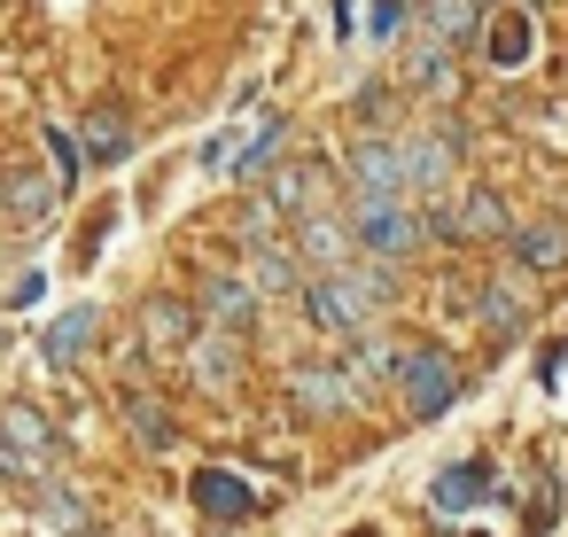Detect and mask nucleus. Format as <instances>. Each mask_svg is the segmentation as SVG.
<instances>
[{
	"label": "nucleus",
	"instance_id": "1",
	"mask_svg": "<svg viewBox=\"0 0 568 537\" xmlns=\"http://www.w3.org/2000/svg\"><path fill=\"white\" fill-rule=\"evenodd\" d=\"M296 288H304V320H312L320 335H358V327H374L382 304L397 296V265H382V257H351V265L312 273V281H296Z\"/></svg>",
	"mask_w": 568,
	"mask_h": 537
},
{
	"label": "nucleus",
	"instance_id": "2",
	"mask_svg": "<svg viewBox=\"0 0 568 537\" xmlns=\"http://www.w3.org/2000/svg\"><path fill=\"white\" fill-rule=\"evenodd\" d=\"M343 219H351V242H358V257L405 265V257L420 250V219H413V203H405V195H366V188H351Z\"/></svg>",
	"mask_w": 568,
	"mask_h": 537
},
{
	"label": "nucleus",
	"instance_id": "3",
	"mask_svg": "<svg viewBox=\"0 0 568 537\" xmlns=\"http://www.w3.org/2000/svg\"><path fill=\"white\" fill-rule=\"evenodd\" d=\"M55 452H63V436H55L32 405H9V413H0V483H48V475H55Z\"/></svg>",
	"mask_w": 568,
	"mask_h": 537
},
{
	"label": "nucleus",
	"instance_id": "4",
	"mask_svg": "<svg viewBox=\"0 0 568 537\" xmlns=\"http://www.w3.org/2000/svg\"><path fill=\"white\" fill-rule=\"evenodd\" d=\"M389 382L405 389V405H413L420 421H436V413L459 397V366H452V351H405Z\"/></svg>",
	"mask_w": 568,
	"mask_h": 537
},
{
	"label": "nucleus",
	"instance_id": "5",
	"mask_svg": "<svg viewBox=\"0 0 568 537\" xmlns=\"http://www.w3.org/2000/svg\"><path fill=\"white\" fill-rule=\"evenodd\" d=\"M351 257H358V242H351V219H343V203H320V211H304L296 265H312V273H335V265H351Z\"/></svg>",
	"mask_w": 568,
	"mask_h": 537
},
{
	"label": "nucleus",
	"instance_id": "6",
	"mask_svg": "<svg viewBox=\"0 0 568 537\" xmlns=\"http://www.w3.org/2000/svg\"><path fill=\"white\" fill-rule=\"evenodd\" d=\"M265 203L273 211H320V203H343V180L327 172V164H281L273 180H265Z\"/></svg>",
	"mask_w": 568,
	"mask_h": 537
},
{
	"label": "nucleus",
	"instance_id": "7",
	"mask_svg": "<svg viewBox=\"0 0 568 537\" xmlns=\"http://www.w3.org/2000/svg\"><path fill=\"white\" fill-rule=\"evenodd\" d=\"M351 188H366V195H405V141L358 133V149H351Z\"/></svg>",
	"mask_w": 568,
	"mask_h": 537
},
{
	"label": "nucleus",
	"instance_id": "8",
	"mask_svg": "<svg viewBox=\"0 0 568 537\" xmlns=\"http://www.w3.org/2000/svg\"><path fill=\"white\" fill-rule=\"evenodd\" d=\"M351 405H358V389H351V374H343L335 358L296 366V413H304V421H327V413H351Z\"/></svg>",
	"mask_w": 568,
	"mask_h": 537
},
{
	"label": "nucleus",
	"instance_id": "9",
	"mask_svg": "<svg viewBox=\"0 0 568 537\" xmlns=\"http://www.w3.org/2000/svg\"><path fill=\"white\" fill-rule=\"evenodd\" d=\"M483 17H490V0H420V40H436L444 55L452 48H475Z\"/></svg>",
	"mask_w": 568,
	"mask_h": 537
},
{
	"label": "nucleus",
	"instance_id": "10",
	"mask_svg": "<svg viewBox=\"0 0 568 537\" xmlns=\"http://www.w3.org/2000/svg\"><path fill=\"white\" fill-rule=\"evenodd\" d=\"M195 312H203V327L250 335V327H257V288H250V281H226V273H211V281H203V296H195Z\"/></svg>",
	"mask_w": 568,
	"mask_h": 537
},
{
	"label": "nucleus",
	"instance_id": "11",
	"mask_svg": "<svg viewBox=\"0 0 568 537\" xmlns=\"http://www.w3.org/2000/svg\"><path fill=\"white\" fill-rule=\"evenodd\" d=\"M187 374H195L203 389H234V382H242V335H226V327H195V343H187Z\"/></svg>",
	"mask_w": 568,
	"mask_h": 537
},
{
	"label": "nucleus",
	"instance_id": "12",
	"mask_svg": "<svg viewBox=\"0 0 568 537\" xmlns=\"http://www.w3.org/2000/svg\"><path fill=\"white\" fill-rule=\"evenodd\" d=\"M475 40H483V55H490L498 71H521V63L537 55V17H529V9H506V17H483V32H475Z\"/></svg>",
	"mask_w": 568,
	"mask_h": 537
},
{
	"label": "nucleus",
	"instance_id": "13",
	"mask_svg": "<svg viewBox=\"0 0 568 537\" xmlns=\"http://www.w3.org/2000/svg\"><path fill=\"white\" fill-rule=\"evenodd\" d=\"M343 343H351V351H343L335 366L351 374V389H358V397H366V389H382V382L397 374V358H405V351H389L374 327H358V335H343Z\"/></svg>",
	"mask_w": 568,
	"mask_h": 537
},
{
	"label": "nucleus",
	"instance_id": "14",
	"mask_svg": "<svg viewBox=\"0 0 568 537\" xmlns=\"http://www.w3.org/2000/svg\"><path fill=\"white\" fill-rule=\"evenodd\" d=\"M195 506H203L211 521H250V514H257V490H250L234 467H203V475H195Z\"/></svg>",
	"mask_w": 568,
	"mask_h": 537
},
{
	"label": "nucleus",
	"instance_id": "15",
	"mask_svg": "<svg viewBox=\"0 0 568 537\" xmlns=\"http://www.w3.org/2000/svg\"><path fill=\"white\" fill-rule=\"evenodd\" d=\"M257 296H296V281H304V265H296V250H281V242H250V273H242Z\"/></svg>",
	"mask_w": 568,
	"mask_h": 537
},
{
	"label": "nucleus",
	"instance_id": "16",
	"mask_svg": "<svg viewBox=\"0 0 568 537\" xmlns=\"http://www.w3.org/2000/svg\"><path fill=\"white\" fill-rule=\"evenodd\" d=\"M428 498H436V514H467V506H483V498H490V467H483V459H459V467H444V475H436V490H428Z\"/></svg>",
	"mask_w": 568,
	"mask_h": 537
},
{
	"label": "nucleus",
	"instance_id": "17",
	"mask_svg": "<svg viewBox=\"0 0 568 537\" xmlns=\"http://www.w3.org/2000/svg\"><path fill=\"white\" fill-rule=\"evenodd\" d=\"M506 234V203L490 188H475L467 203H452V242H498Z\"/></svg>",
	"mask_w": 568,
	"mask_h": 537
},
{
	"label": "nucleus",
	"instance_id": "18",
	"mask_svg": "<svg viewBox=\"0 0 568 537\" xmlns=\"http://www.w3.org/2000/svg\"><path fill=\"white\" fill-rule=\"evenodd\" d=\"M79 149H87V164H118V156L133 149V125H125V110H118V102H102V110L87 118V141H79Z\"/></svg>",
	"mask_w": 568,
	"mask_h": 537
},
{
	"label": "nucleus",
	"instance_id": "19",
	"mask_svg": "<svg viewBox=\"0 0 568 537\" xmlns=\"http://www.w3.org/2000/svg\"><path fill=\"white\" fill-rule=\"evenodd\" d=\"M125 428H133L141 452H172V413H164L149 389H125Z\"/></svg>",
	"mask_w": 568,
	"mask_h": 537
},
{
	"label": "nucleus",
	"instance_id": "20",
	"mask_svg": "<svg viewBox=\"0 0 568 537\" xmlns=\"http://www.w3.org/2000/svg\"><path fill=\"white\" fill-rule=\"evenodd\" d=\"M94 327H102V312L94 304H79V312H63L55 327H48V366H71L87 343H94Z\"/></svg>",
	"mask_w": 568,
	"mask_h": 537
},
{
	"label": "nucleus",
	"instance_id": "21",
	"mask_svg": "<svg viewBox=\"0 0 568 537\" xmlns=\"http://www.w3.org/2000/svg\"><path fill=\"white\" fill-rule=\"evenodd\" d=\"M514 250H521V265L552 273V265L568 257V226H560V219H537V226H521V234H514Z\"/></svg>",
	"mask_w": 568,
	"mask_h": 537
},
{
	"label": "nucleus",
	"instance_id": "22",
	"mask_svg": "<svg viewBox=\"0 0 568 537\" xmlns=\"http://www.w3.org/2000/svg\"><path fill=\"white\" fill-rule=\"evenodd\" d=\"M281 141H288V118L273 110V118H265V133H257V141H250L242 156H234V180H242V188H257V180L273 172V149H281Z\"/></svg>",
	"mask_w": 568,
	"mask_h": 537
},
{
	"label": "nucleus",
	"instance_id": "23",
	"mask_svg": "<svg viewBox=\"0 0 568 537\" xmlns=\"http://www.w3.org/2000/svg\"><path fill=\"white\" fill-rule=\"evenodd\" d=\"M483 320H490V335H521V296H514V281H490L483 288Z\"/></svg>",
	"mask_w": 568,
	"mask_h": 537
},
{
	"label": "nucleus",
	"instance_id": "24",
	"mask_svg": "<svg viewBox=\"0 0 568 537\" xmlns=\"http://www.w3.org/2000/svg\"><path fill=\"white\" fill-rule=\"evenodd\" d=\"M149 327H156V343H180L195 320H187V304L180 296H156V312H149Z\"/></svg>",
	"mask_w": 568,
	"mask_h": 537
},
{
	"label": "nucleus",
	"instance_id": "25",
	"mask_svg": "<svg viewBox=\"0 0 568 537\" xmlns=\"http://www.w3.org/2000/svg\"><path fill=\"white\" fill-rule=\"evenodd\" d=\"M9 203H17V211H24V219H40V211H48V188H40V180H24V172H17V180H9Z\"/></svg>",
	"mask_w": 568,
	"mask_h": 537
},
{
	"label": "nucleus",
	"instance_id": "26",
	"mask_svg": "<svg viewBox=\"0 0 568 537\" xmlns=\"http://www.w3.org/2000/svg\"><path fill=\"white\" fill-rule=\"evenodd\" d=\"M48 149H55V164H63V180H79V172H87V149H79L71 133H48Z\"/></svg>",
	"mask_w": 568,
	"mask_h": 537
},
{
	"label": "nucleus",
	"instance_id": "27",
	"mask_svg": "<svg viewBox=\"0 0 568 537\" xmlns=\"http://www.w3.org/2000/svg\"><path fill=\"white\" fill-rule=\"evenodd\" d=\"M405 32V0H374V40H397Z\"/></svg>",
	"mask_w": 568,
	"mask_h": 537
},
{
	"label": "nucleus",
	"instance_id": "28",
	"mask_svg": "<svg viewBox=\"0 0 568 537\" xmlns=\"http://www.w3.org/2000/svg\"><path fill=\"white\" fill-rule=\"evenodd\" d=\"M335 32H343V40H351V0H335Z\"/></svg>",
	"mask_w": 568,
	"mask_h": 537
}]
</instances>
